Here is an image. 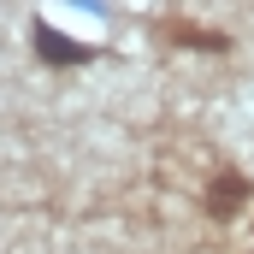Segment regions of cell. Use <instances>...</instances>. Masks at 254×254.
Here are the masks:
<instances>
[{"instance_id":"obj_2","label":"cell","mask_w":254,"mask_h":254,"mask_svg":"<svg viewBox=\"0 0 254 254\" xmlns=\"http://www.w3.org/2000/svg\"><path fill=\"white\" fill-rule=\"evenodd\" d=\"M36 54H42V60H54V65H77V60H89V48L65 42V36H54V30H42V24H36Z\"/></svg>"},{"instance_id":"obj_1","label":"cell","mask_w":254,"mask_h":254,"mask_svg":"<svg viewBox=\"0 0 254 254\" xmlns=\"http://www.w3.org/2000/svg\"><path fill=\"white\" fill-rule=\"evenodd\" d=\"M249 195H254V190H249V178H243V172H219V178L207 184V213L225 225V219H237V213L249 207Z\"/></svg>"},{"instance_id":"obj_3","label":"cell","mask_w":254,"mask_h":254,"mask_svg":"<svg viewBox=\"0 0 254 254\" xmlns=\"http://www.w3.org/2000/svg\"><path fill=\"white\" fill-rule=\"evenodd\" d=\"M160 36H172V42H201V54H225V48H231V36L195 30V24H160Z\"/></svg>"}]
</instances>
